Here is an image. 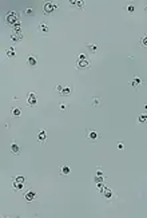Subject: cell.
<instances>
[{
	"instance_id": "cell-22",
	"label": "cell",
	"mask_w": 147,
	"mask_h": 218,
	"mask_svg": "<svg viewBox=\"0 0 147 218\" xmlns=\"http://www.w3.org/2000/svg\"><path fill=\"white\" fill-rule=\"evenodd\" d=\"M13 31H12V32H23V31H21V23L20 21H18V23H16L15 26H13Z\"/></svg>"
},
{
	"instance_id": "cell-7",
	"label": "cell",
	"mask_w": 147,
	"mask_h": 218,
	"mask_svg": "<svg viewBox=\"0 0 147 218\" xmlns=\"http://www.w3.org/2000/svg\"><path fill=\"white\" fill-rule=\"evenodd\" d=\"M76 68L78 70H88L90 68V62L87 59H83V60H78L76 62Z\"/></svg>"
},
{
	"instance_id": "cell-9",
	"label": "cell",
	"mask_w": 147,
	"mask_h": 218,
	"mask_svg": "<svg viewBox=\"0 0 147 218\" xmlns=\"http://www.w3.org/2000/svg\"><path fill=\"white\" fill-rule=\"evenodd\" d=\"M36 103H38L36 95L33 94V92H28V95H27V104L30 107H33V106H36Z\"/></svg>"
},
{
	"instance_id": "cell-14",
	"label": "cell",
	"mask_w": 147,
	"mask_h": 218,
	"mask_svg": "<svg viewBox=\"0 0 147 218\" xmlns=\"http://www.w3.org/2000/svg\"><path fill=\"white\" fill-rule=\"evenodd\" d=\"M45 138H47V133H45L44 129H42V130L39 131V134H38V141H39V143L44 145V143H45Z\"/></svg>"
},
{
	"instance_id": "cell-20",
	"label": "cell",
	"mask_w": 147,
	"mask_h": 218,
	"mask_svg": "<svg viewBox=\"0 0 147 218\" xmlns=\"http://www.w3.org/2000/svg\"><path fill=\"white\" fill-rule=\"evenodd\" d=\"M11 114H12V116H20L21 115V110L19 109V107H13V109L11 110Z\"/></svg>"
},
{
	"instance_id": "cell-31",
	"label": "cell",
	"mask_w": 147,
	"mask_h": 218,
	"mask_svg": "<svg viewBox=\"0 0 147 218\" xmlns=\"http://www.w3.org/2000/svg\"><path fill=\"white\" fill-rule=\"evenodd\" d=\"M144 110H146V111H147V104H144Z\"/></svg>"
},
{
	"instance_id": "cell-23",
	"label": "cell",
	"mask_w": 147,
	"mask_h": 218,
	"mask_svg": "<svg viewBox=\"0 0 147 218\" xmlns=\"http://www.w3.org/2000/svg\"><path fill=\"white\" fill-rule=\"evenodd\" d=\"M12 181H16V182H20V183H24V177L23 175L12 177Z\"/></svg>"
},
{
	"instance_id": "cell-8",
	"label": "cell",
	"mask_w": 147,
	"mask_h": 218,
	"mask_svg": "<svg viewBox=\"0 0 147 218\" xmlns=\"http://www.w3.org/2000/svg\"><path fill=\"white\" fill-rule=\"evenodd\" d=\"M100 191H102L103 197H104L106 200H108V201H112V200H114V198H115L114 193H112V191L110 190V189H107V187H106V186H104V187H103Z\"/></svg>"
},
{
	"instance_id": "cell-13",
	"label": "cell",
	"mask_w": 147,
	"mask_h": 218,
	"mask_svg": "<svg viewBox=\"0 0 147 218\" xmlns=\"http://www.w3.org/2000/svg\"><path fill=\"white\" fill-rule=\"evenodd\" d=\"M9 148H11V153H12V154H15V155H19V154H20V151H21V147L15 142V141H12V143H11V146H9Z\"/></svg>"
},
{
	"instance_id": "cell-21",
	"label": "cell",
	"mask_w": 147,
	"mask_h": 218,
	"mask_svg": "<svg viewBox=\"0 0 147 218\" xmlns=\"http://www.w3.org/2000/svg\"><path fill=\"white\" fill-rule=\"evenodd\" d=\"M138 122H139L141 124L146 123V122H147V112H144V114H141V115L138 116Z\"/></svg>"
},
{
	"instance_id": "cell-5",
	"label": "cell",
	"mask_w": 147,
	"mask_h": 218,
	"mask_svg": "<svg viewBox=\"0 0 147 218\" xmlns=\"http://www.w3.org/2000/svg\"><path fill=\"white\" fill-rule=\"evenodd\" d=\"M36 198H38V194H36L35 190H27L24 193V200L27 202H33Z\"/></svg>"
},
{
	"instance_id": "cell-30",
	"label": "cell",
	"mask_w": 147,
	"mask_h": 218,
	"mask_svg": "<svg viewBox=\"0 0 147 218\" xmlns=\"http://www.w3.org/2000/svg\"><path fill=\"white\" fill-rule=\"evenodd\" d=\"M118 148H119V150H123V148H124V145H123L122 142H119V143H118Z\"/></svg>"
},
{
	"instance_id": "cell-16",
	"label": "cell",
	"mask_w": 147,
	"mask_h": 218,
	"mask_svg": "<svg viewBox=\"0 0 147 218\" xmlns=\"http://www.w3.org/2000/svg\"><path fill=\"white\" fill-rule=\"evenodd\" d=\"M6 55L8 59H15L16 58V50L15 47H8V50L6 51Z\"/></svg>"
},
{
	"instance_id": "cell-27",
	"label": "cell",
	"mask_w": 147,
	"mask_h": 218,
	"mask_svg": "<svg viewBox=\"0 0 147 218\" xmlns=\"http://www.w3.org/2000/svg\"><path fill=\"white\" fill-rule=\"evenodd\" d=\"M24 13H26V15H28V16H32L33 15V9L32 8H27L26 11H24Z\"/></svg>"
},
{
	"instance_id": "cell-4",
	"label": "cell",
	"mask_w": 147,
	"mask_h": 218,
	"mask_svg": "<svg viewBox=\"0 0 147 218\" xmlns=\"http://www.w3.org/2000/svg\"><path fill=\"white\" fill-rule=\"evenodd\" d=\"M56 91L62 95V97H68V95H71L72 92H74V87H63V86L58 85L56 86Z\"/></svg>"
},
{
	"instance_id": "cell-19",
	"label": "cell",
	"mask_w": 147,
	"mask_h": 218,
	"mask_svg": "<svg viewBox=\"0 0 147 218\" xmlns=\"http://www.w3.org/2000/svg\"><path fill=\"white\" fill-rule=\"evenodd\" d=\"M86 47H87V50H88V51H90L92 55L98 52V47H96L95 44H87V45H86Z\"/></svg>"
},
{
	"instance_id": "cell-15",
	"label": "cell",
	"mask_w": 147,
	"mask_h": 218,
	"mask_svg": "<svg viewBox=\"0 0 147 218\" xmlns=\"http://www.w3.org/2000/svg\"><path fill=\"white\" fill-rule=\"evenodd\" d=\"M130 83H131V86H132L134 88H135V90H138V88L142 86V83H143V82H142V79L139 78V76H135V78L132 79V80H131Z\"/></svg>"
},
{
	"instance_id": "cell-24",
	"label": "cell",
	"mask_w": 147,
	"mask_h": 218,
	"mask_svg": "<svg viewBox=\"0 0 147 218\" xmlns=\"http://www.w3.org/2000/svg\"><path fill=\"white\" fill-rule=\"evenodd\" d=\"M124 9H126L129 13H134V11H135V7L132 6V4H130V6H126V7H124Z\"/></svg>"
},
{
	"instance_id": "cell-1",
	"label": "cell",
	"mask_w": 147,
	"mask_h": 218,
	"mask_svg": "<svg viewBox=\"0 0 147 218\" xmlns=\"http://www.w3.org/2000/svg\"><path fill=\"white\" fill-rule=\"evenodd\" d=\"M18 21H20V19H19V15H18V13L13 12V11H9V12H7V16H6V23H7V26H11V27H13V26H15Z\"/></svg>"
},
{
	"instance_id": "cell-12",
	"label": "cell",
	"mask_w": 147,
	"mask_h": 218,
	"mask_svg": "<svg viewBox=\"0 0 147 218\" xmlns=\"http://www.w3.org/2000/svg\"><path fill=\"white\" fill-rule=\"evenodd\" d=\"M23 40V32H12L11 33V42L12 43H20Z\"/></svg>"
},
{
	"instance_id": "cell-26",
	"label": "cell",
	"mask_w": 147,
	"mask_h": 218,
	"mask_svg": "<svg viewBox=\"0 0 147 218\" xmlns=\"http://www.w3.org/2000/svg\"><path fill=\"white\" fill-rule=\"evenodd\" d=\"M92 104H94V106H99V104H100V98L99 97H95V98H92Z\"/></svg>"
},
{
	"instance_id": "cell-3",
	"label": "cell",
	"mask_w": 147,
	"mask_h": 218,
	"mask_svg": "<svg viewBox=\"0 0 147 218\" xmlns=\"http://www.w3.org/2000/svg\"><path fill=\"white\" fill-rule=\"evenodd\" d=\"M58 8V4L56 3H52V1H47L43 7V11H44L45 15H52L55 12V9Z\"/></svg>"
},
{
	"instance_id": "cell-10",
	"label": "cell",
	"mask_w": 147,
	"mask_h": 218,
	"mask_svg": "<svg viewBox=\"0 0 147 218\" xmlns=\"http://www.w3.org/2000/svg\"><path fill=\"white\" fill-rule=\"evenodd\" d=\"M38 63H39V59H38V56L36 55H30L28 56V59H27V64L30 67H32V68H35L36 66H38Z\"/></svg>"
},
{
	"instance_id": "cell-28",
	"label": "cell",
	"mask_w": 147,
	"mask_h": 218,
	"mask_svg": "<svg viewBox=\"0 0 147 218\" xmlns=\"http://www.w3.org/2000/svg\"><path fill=\"white\" fill-rule=\"evenodd\" d=\"M67 107H68V104H67V103H60V104H59L60 111H64V110H66Z\"/></svg>"
},
{
	"instance_id": "cell-11",
	"label": "cell",
	"mask_w": 147,
	"mask_h": 218,
	"mask_svg": "<svg viewBox=\"0 0 147 218\" xmlns=\"http://www.w3.org/2000/svg\"><path fill=\"white\" fill-rule=\"evenodd\" d=\"M70 6L75 7V8H78V9H84L86 3H84V1H82V0H70Z\"/></svg>"
},
{
	"instance_id": "cell-17",
	"label": "cell",
	"mask_w": 147,
	"mask_h": 218,
	"mask_svg": "<svg viewBox=\"0 0 147 218\" xmlns=\"http://www.w3.org/2000/svg\"><path fill=\"white\" fill-rule=\"evenodd\" d=\"M23 187H24L23 183H20V182H16V181H12V190H13V191H20Z\"/></svg>"
},
{
	"instance_id": "cell-6",
	"label": "cell",
	"mask_w": 147,
	"mask_h": 218,
	"mask_svg": "<svg viewBox=\"0 0 147 218\" xmlns=\"http://www.w3.org/2000/svg\"><path fill=\"white\" fill-rule=\"evenodd\" d=\"M38 31H39L40 35H43V36H47L48 32H50V27H48V24L45 23V21H42L39 24V27H38Z\"/></svg>"
},
{
	"instance_id": "cell-25",
	"label": "cell",
	"mask_w": 147,
	"mask_h": 218,
	"mask_svg": "<svg viewBox=\"0 0 147 218\" xmlns=\"http://www.w3.org/2000/svg\"><path fill=\"white\" fill-rule=\"evenodd\" d=\"M141 45H142V47H147V33L142 36V39H141Z\"/></svg>"
},
{
	"instance_id": "cell-32",
	"label": "cell",
	"mask_w": 147,
	"mask_h": 218,
	"mask_svg": "<svg viewBox=\"0 0 147 218\" xmlns=\"http://www.w3.org/2000/svg\"><path fill=\"white\" fill-rule=\"evenodd\" d=\"M146 11H147V7H146Z\"/></svg>"
},
{
	"instance_id": "cell-29",
	"label": "cell",
	"mask_w": 147,
	"mask_h": 218,
	"mask_svg": "<svg viewBox=\"0 0 147 218\" xmlns=\"http://www.w3.org/2000/svg\"><path fill=\"white\" fill-rule=\"evenodd\" d=\"M83 59H86V55H84V54L76 55V62H78V60H83Z\"/></svg>"
},
{
	"instance_id": "cell-2",
	"label": "cell",
	"mask_w": 147,
	"mask_h": 218,
	"mask_svg": "<svg viewBox=\"0 0 147 218\" xmlns=\"http://www.w3.org/2000/svg\"><path fill=\"white\" fill-rule=\"evenodd\" d=\"M87 134H86V138H87L90 142H92V143H96L98 141L102 138V135H100L98 131H95V130H92V129H87Z\"/></svg>"
},
{
	"instance_id": "cell-18",
	"label": "cell",
	"mask_w": 147,
	"mask_h": 218,
	"mask_svg": "<svg viewBox=\"0 0 147 218\" xmlns=\"http://www.w3.org/2000/svg\"><path fill=\"white\" fill-rule=\"evenodd\" d=\"M70 167L67 165H63V166H60V175H68L70 174Z\"/></svg>"
}]
</instances>
